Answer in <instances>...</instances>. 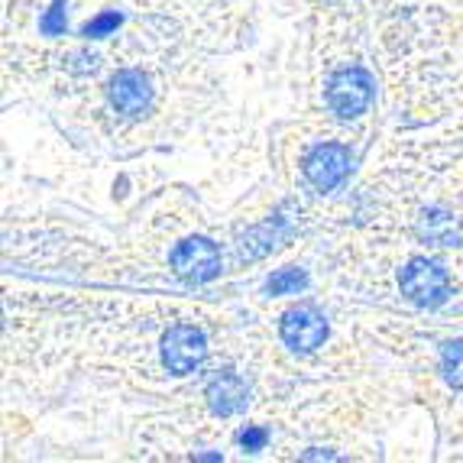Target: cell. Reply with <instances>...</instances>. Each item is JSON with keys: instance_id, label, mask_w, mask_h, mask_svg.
I'll return each instance as SVG.
<instances>
[{"instance_id": "12", "label": "cell", "mask_w": 463, "mask_h": 463, "mask_svg": "<svg viewBox=\"0 0 463 463\" xmlns=\"http://www.w3.org/2000/svg\"><path fill=\"white\" fill-rule=\"evenodd\" d=\"M117 26H120V14H117V10H108V14H100L98 20H91V24L85 26V36L88 39L108 36V33H114Z\"/></svg>"}, {"instance_id": "6", "label": "cell", "mask_w": 463, "mask_h": 463, "mask_svg": "<svg viewBox=\"0 0 463 463\" xmlns=\"http://www.w3.org/2000/svg\"><path fill=\"white\" fill-rule=\"evenodd\" d=\"M350 149L340 146V143H325V146H317L315 153L305 159V178L311 182V188L317 192H331L337 188L350 172Z\"/></svg>"}, {"instance_id": "8", "label": "cell", "mask_w": 463, "mask_h": 463, "mask_svg": "<svg viewBox=\"0 0 463 463\" xmlns=\"http://www.w3.org/2000/svg\"><path fill=\"white\" fill-rule=\"evenodd\" d=\"M247 395H250L247 383L231 370L217 373V376L208 383V389H204V399H208L211 411L221 418H231V415H237V411L247 409Z\"/></svg>"}, {"instance_id": "4", "label": "cell", "mask_w": 463, "mask_h": 463, "mask_svg": "<svg viewBox=\"0 0 463 463\" xmlns=\"http://www.w3.org/2000/svg\"><path fill=\"white\" fill-rule=\"evenodd\" d=\"M373 100V78L364 69H344L327 85V108L344 120L360 117Z\"/></svg>"}, {"instance_id": "3", "label": "cell", "mask_w": 463, "mask_h": 463, "mask_svg": "<svg viewBox=\"0 0 463 463\" xmlns=\"http://www.w3.org/2000/svg\"><path fill=\"white\" fill-rule=\"evenodd\" d=\"M208 356V340L194 325H175L163 337V364L172 376H188Z\"/></svg>"}, {"instance_id": "14", "label": "cell", "mask_w": 463, "mask_h": 463, "mask_svg": "<svg viewBox=\"0 0 463 463\" xmlns=\"http://www.w3.org/2000/svg\"><path fill=\"white\" fill-rule=\"evenodd\" d=\"M266 440H269V431H266V428L250 425L247 431L240 434V448H243V450H263Z\"/></svg>"}, {"instance_id": "11", "label": "cell", "mask_w": 463, "mask_h": 463, "mask_svg": "<svg viewBox=\"0 0 463 463\" xmlns=\"http://www.w3.org/2000/svg\"><path fill=\"white\" fill-rule=\"evenodd\" d=\"M305 272L295 269V266H288V269H279L276 276H269V282H266V292L269 295H292L298 292V288H305Z\"/></svg>"}, {"instance_id": "1", "label": "cell", "mask_w": 463, "mask_h": 463, "mask_svg": "<svg viewBox=\"0 0 463 463\" xmlns=\"http://www.w3.org/2000/svg\"><path fill=\"white\" fill-rule=\"evenodd\" d=\"M402 295L418 305V308H438L450 298V276L444 266L431 263V260H411L399 276Z\"/></svg>"}, {"instance_id": "2", "label": "cell", "mask_w": 463, "mask_h": 463, "mask_svg": "<svg viewBox=\"0 0 463 463\" xmlns=\"http://www.w3.org/2000/svg\"><path fill=\"white\" fill-rule=\"evenodd\" d=\"M169 266L182 282L201 286V282L221 276V250L208 237H188L172 250Z\"/></svg>"}, {"instance_id": "13", "label": "cell", "mask_w": 463, "mask_h": 463, "mask_svg": "<svg viewBox=\"0 0 463 463\" xmlns=\"http://www.w3.org/2000/svg\"><path fill=\"white\" fill-rule=\"evenodd\" d=\"M43 33H49V36L65 33V0H55L52 4V10H49L46 20H43Z\"/></svg>"}, {"instance_id": "10", "label": "cell", "mask_w": 463, "mask_h": 463, "mask_svg": "<svg viewBox=\"0 0 463 463\" xmlns=\"http://www.w3.org/2000/svg\"><path fill=\"white\" fill-rule=\"evenodd\" d=\"M440 373L448 379V386L463 389V340H450L440 354Z\"/></svg>"}, {"instance_id": "5", "label": "cell", "mask_w": 463, "mask_h": 463, "mask_svg": "<svg viewBox=\"0 0 463 463\" xmlns=\"http://www.w3.org/2000/svg\"><path fill=\"white\" fill-rule=\"evenodd\" d=\"M110 108L124 117H143L149 108H153V85L149 78L137 69H124L110 78L108 88Z\"/></svg>"}, {"instance_id": "7", "label": "cell", "mask_w": 463, "mask_h": 463, "mask_svg": "<svg viewBox=\"0 0 463 463\" xmlns=\"http://www.w3.org/2000/svg\"><path fill=\"white\" fill-rule=\"evenodd\" d=\"M282 340L295 354H311L327 340V321L321 311L315 308H292L286 317H282Z\"/></svg>"}, {"instance_id": "9", "label": "cell", "mask_w": 463, "mask_h": 463, "mask_svg": "<svg viewBox=\"0 0 463 463\" xmlns=\"http://www.w3.org/2000/svg\"><path fill=\"white\" fill-rule=\"evenodd\" d=\"M418 237L428 240V243H438V247H454L460 240V227L448 211H425L421 221H418Z\"/></svg>"}]
</instances>
